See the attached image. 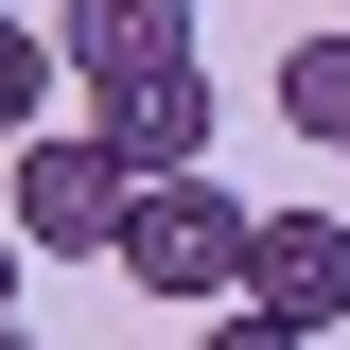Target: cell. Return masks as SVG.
<instances>
[{
    "mask_svg": "<svg viewBox=\"0 0 350 350\" xmlns=\"http://www.w3.org/2000/svg\"><path fill=\"white\" fill-rule=\"evenodd\" d=\"M0 350H36V333H18V315H0Z\"/></svg>",
    "mask_w": 350,
    "mask_h": 350,
    "instance_id": "cell-10",
    "label": "cell"
},
{
    "mask_svg": "<svg viewBox=\"0 0 350 350\" xmlns=\"http://www.w3.org/2000/svg\"><path fill=\"white\" fill-rule=\"evenodd\" d=\"M88 140L123 175H211V70H140V88H88Z\"/></svg>",
    "mask_w": 350,
    "mask_h": 350,
    "instance_id": "cell-5",
    "label": "cell"
},
{
    "mask_svg": "<svg viewBox=\"0 0 350 350\" xmlns=\"http://www.w3.org/2000/svg\"><path fill=\"white\" fill-rule=\"evenodd\" d=\"M0 18H18V0H0Z\"/></svg>",
    "mask_w": 350,
    "mask_h": 350,
    "instance_id": "cell-11",
    "label": "cell"
},
{
    "mask_svg": "<svg viewBox=\"0 0 350 350\" xmlns=\"http://www.w3.org/2000/svg\"><path fill=\"white\" fill-rule=\"evenodd\" d=\"M123 193H140V175L123 158H105V140H18V245H53V262H105V245H123Z\"/></svg>",
    "mask_w": 350,
    "mask_h": 350,
    "instance_id": "cell-2",
    "label": "cell"
},
{
    "mask_svg": "<svg viewBox=\"0 0 350 350\" xmlns=\"http://www.w3.org/2000/svg\"><path fill=\"white\" fill-rule=\"evenodd\" d=\"M245 228H262V211L228 193V175H140L105 262H123L140 298H175V315H228V298H245Z\"/></svg>",
    "mask_w": 350,
    "mask_h": 350,
    "instance_id": "cell-1",
    "label": "cell"
},
{
    "mask_svg": "<svg viewBox=\"0 0 350 350\" xmlns=\"http://www.w3.org/2000/svg\"><path fill=\"white\" fill-rule=\"evenodd\" d=\"M193 350H315V333H280V315H245V298H228V315H193Z\"/></svg>",
    "mask_w": 350,
    "mask_h": 350,
    "instance_id": "cell-8",
    "label": "cell"
},
{
    "mask_svg": "<svg viewBox=\"0 0 350 350\" xmlns=\"http://www.w3.org/2000/svg\"><path fill=\"white\" fill-rule=\"evenodd\" d=\"M0 315H18V228H0Z\"/></svg>",
    "mask_w": 350,
    "mask_h": 350,
    "instance_id": "cell-9",
    "label": "cell"
},
{
    "mask_svg": "<svg viewBox=\"0 0 350 350\" xmlns=\"http://www.w3.org/2000/svg\"><path fill=\"white\" fill-rule=\"evenodd\" d=\"M53 53H70V88H140V70H211V53H193V0H53Z\"/></svg>",
    "mask_w": 350,
    "mask_h": 350,
    "instance_id": "cell-4",
    "label": "cell"
},
{
    "mask_svg": "<svg viewBox=\"0 0 350 350\" xmlns=\"http://www.w3.org/2000/svg\"><path fill=\"white\" fill-rule=\"evenodd\" d=\"M53 88H70V53H53L36 18H0V140H36V123H53Z\"/></svg>",
    "mask_w": 350,
    "mask_h": 350,
    "instance_id": "cell-7",
    "label": "cell"
},
{
    "mask_svg": "<svg viewBox=\"0 0 350 350\" xmlns=\"http://www.w3.org/2000/svg\"><path fill=\"white\" fill-rule=\"evenodd\" d=\"M280 123H298V140H333V158H350V18H333V36H298V53H280Z\"/></svg>",
    "mask_w": 350,
    "mask_h": 350,
    "instance_id": "cell-6",
    "label": "cell"
},
{
    "mask_svg": "<svg viewBox=\"0 0 350 350\" xmlns=\"http://www.w3.org/2000/svg\"><path fill=\"white\" fill-rule=\"evenodd\" d=\"M245 315H280V333L333 350L350 333V211H262L245 228Z\"/></svg>",
    "mask_w": 350,
    "mask_h": 350,
    "instance_id": "cell-3",
    "label": "cell"
}]
</instances>
